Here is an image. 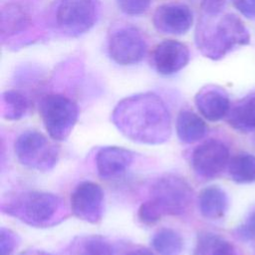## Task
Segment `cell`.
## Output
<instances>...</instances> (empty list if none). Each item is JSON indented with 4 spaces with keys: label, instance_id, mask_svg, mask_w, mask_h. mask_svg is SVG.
Returning a JSON list of instances; mask_svg holds the SVG:
<instances>
[{
    "label": "cell",
    "instance_id": "cell-26",
    "mask_svg": "<svg viewBox=\"0 0 255 255\" xmlns=\"http://www.w3.org/2000/svg\"><path fill=\"white\" fill-rule=\"evenodd\" d=\"M226 5V0H201L200 7L204 15L218 16L222 13Z\"/></svg>",
    "mask_w": 255,
    "mask_h": 255
},
{
    "label": "cell",
    "instance_id": "cell-22",
    "mask_svg": "<svg viewBox=\"0 0 255 255\" xmlns=\"http://www.w3.org/2000/svg\"><path fill=\"white\" fill-rule=\"evenodd\" d=\"M29 25V17L25 10L18 5H7L1 12L2 34H15Z\"/></svg>",
    "mask_w": 255,
    "mask_h": 255
},
{
    "label": "cell",
    "instance_id": "cell-9",
    "mask_svg": "<svg viewBox=\"0 0 255 255\" xmlns=\"http://www.w3.org/2000/svg\"><path fill=\"white\" fill-rule=\"evenodd\" d=\"M70 204L71 211L77 218L97 224L104 216L105 194L98 183L83 181L73 190Z\"/></svg>",
    "mask_w": 255,
    "mask_h": 255
},
{
    "label": "cell",
    "instance_id": "cell-2",
    "mask_svg": "<svg viewBox=\"0 0 255 255\" xmlns=\"http://www.w3.org/2000/svg\"><path fill=\"white\" fill-rule=\"evenodd\" d=\"M202 15L195 31L198 50L207 58L217 61L236 47L250 43V34L243 21L235 14L220 16Z\"/></svg>",
    "mask_w": 255,
    "mask_h": 255
},
{
    "label": "cell",
    "instance_id": "cell-8",
    "mask_svg": "<svg viewBox=\"0 0 255 255\" xmlns=\"http://www.w3.org/2000/svg\"><path fill=\"white\" fill-rule=\"evenodd\" d=\"M108 52L111 59L119 65H135L145 56L146 42L137 28L120 24L114 26L109 34Z\"/></svg>",
    "mask_w": 255,
    "mask_h": 255
},
{
    "label": "cell",
    "instance_id": "cell-11",
    "mask_svg": "<svg viewBox=\"0 0 255 255\" xmlns=\"http://www.w3.org/2000/svg\"><path fill=\"white\" fill-rule=\"evenodd\" d=\"M189 61L187 46L176 40L158 43L151 53V64L163 76H171L182 70Z\"/></svg>",
    "mask_w": 255,
    "mask_h": 255
},
{
    "label": "cell",
    "instance_id": "cell-29",
    "mask_svg": "<svg viewBox=\"0 0 255 255\" xmlns=\"http://www.w3.org/2000/svg\"><path fill=\"white\" fill-rule=\"evenodd\" d=\"M126 255H154V253L151 252L149 249L140 247V248H136V249H133V250L128 252Z\"/></svg>",
    "mask_w": 255,
    "mask_h": 255
},
{
    "label": "cell",
    "instance_id": "cell-12",
    "mask_svg": "<svg viewBox=\"0 0 255 255\" xmlns=\"http://www.w3.org/2000/svg\"><path fill=\"white\" fill-rule=\"evenodd\" d=\"M193 22L192 12L188 6L181 3H166L158 6L153 13L154 28L167 35L185 34Z\"/></svg>",
    "mask_w": 255,
    "mask_h": 255
},
{
    "label": "cell",
    "instance_id": "cell-18",
    "mask_svg": "<svg viewBox=\"0 0 255 255\" xmlns=\"http://www.w3.org/2000/svg\"><path fill=\"white\" fill-rule=\"evenodd\" d=\"M72 255H115L112 244L100 235H88L75 239L71 245Z\"/></svg>",
    "mask_w": 255,
    "mask_h": 255
},
{
    "label": "cell",
    "instance_id": "cell-24",
    "mask_svg": "<svg viewBox=\"0 0 255 255\" xmlns=\"http://www.w3.org/2000/svg\"><path fill=\"white\" fill-rule=\"evenodd\" d=\"M19 242V236L14 231L5 227L0 229V255H11Z\"/></svg>",
    "mask_w": 255,
    "mask_h": 255
},
{
    "label": "cell",
    "instance_id": "cell-3",
    "mask_svg": "<svg viewBox=\"0 0 255 255\" xmlns=\"http://www.w3.org/2000/svg\"><path fill=\"white\" fill-rule=\"evenodd\" d=\"M1 209L7 215L38 228L52 227L68 216L60 196L39 190L13 193L2 202Z\"/></svg>",
    "mask_w": 255,
    "mask_h": 255
},
{
    "label": "cell",
    "instance_id": "cell-23",
    "mask_svg": "<svg viewBox=\"0 0 255 255\" xmlns=\"http://www.w3.org/2000/svg\"><path fill=\"white\" fill-rule=\"evenodd\" d=\"M119 9L127 15L136 16L146 12L150 0H116Z\"/></svg>",
    "mask_w": 255,
    "mask_h": 255
},
{
    "label": "cell",
    "instance_id": "cell-1",
    "mask_svg": "<svg viewBox=\"0 0 255 255\" xmlns=\"http://www.w3.org/2000/svg\"><path fill=\"white\" fill-rule=\"evenodd\" d=\"M112 121L128 139L160 144L171 135V118L164 102L155 94H137L122 100L114 109Z\"/></svg>",
    "mask_w": 255,
    "mask_h": 255
},
{
    "label": "cell",
    "instance_id": "cell-13",
    "mask_svg": "<svg viewBox=\"0 0 255 255\" xmlns=\"http://www.w3.org/2000/svg\"><path fill=\"white\" fill-rule=\"evenodd\" d=\"M134 153L121 146H105L96 154V167L100 177L111 179L123 174L133 162Z\"/></svg>",
    "mask_w": 255,
    "mask_h": 255
},
{
    "label": "cell",
    "instance_id": "cell-16",
    "mask_svg": "<svg viewBox=\"0 0 255 255\" xmlns=\"http://www.w3.org/2000/svg\"><path fill=\"white\" fill-rule=\"evenodd\" d=\"M227 116L228 124L234 129L241 132L255 130V94L239 100Z\"/></svg>",
    "mask_w": 255,
    "mask_h": 255
},
{
    "label": "cell",
    "instance_id": "cell-25",
    "mask_svg": "<svg viewBox=\"0 0 255 255\" xmlns=\"http://www.w3.org/2000/svg\"><path fill=\"white\" fill-rule=\"evenodd\" d=\"M238 237L246 241H255V211L251 212L243 224L236 230Z\"/></svg>",
    "mask_w": 255,
    "mask_h": 255
},
{
    "label": "cell",
    "instance_id": "cell-20",
    "mask_svg": "<svg viewBox=\"0 0 255 255\" xmlns=\"http://www.w3.org/2000/svg\"><path fill=\"white\" fill-rule=\"evenodd\" d=\"M229 174L238 183L255 181V155L247 152L238 153L229 161Z\"/></svg>",
    "mask_w": 255,
    "mask_h": 255
},
{
    "label": "cell",
    "instance_id": "cell-28",
    "mask_svg": "<svg viewBox=\"0 0 255 255\" xmlns=\"http://www.w3.org/2000/svg\"><path fill=\"white\" fill-rule=\"evenodd\" d=\"M210 255H237L234 247L227 241L219 238Z\"/></svg>",
    "mask_w": 255,
    "mask_h": 255
},
{
    "label": "cell",
    "instance_id": "cell-15",
    "mask_svg": "<svg viewBox=\"0 0 255 255\" xmlns=\"http://www.w3.org/2000/svg\"><path fill=\"white\" fill-rule=\"evenodd\" d=\"M198 206L203 217L212 220L219 219L227 210V194L219 186L205 187L199 193Z\"/></svg>",
    "mask_w": 255,
    "mask_h": 255
},
{
    "label": "cell",
    "instance_id": "cell-21",
    "mask_svg": "<svg viewBox=\"0 0 255 255\" xmlns=\"http://www.w3.org/2000/svg\"><path fill=\"white\" fill-rule=\"evenodd\" d=\"M2 106L3 117L9 121H17L27 114L30 103L24 94L10 90L2 94Z\"/></svg>",
    "mask_w": 255,
    "mask_h": 255
},
{
    "label": "cell",
    "instance_id": "cell-19",
    "mask_svg": "<svg viewBox=\"0 0 255 255\" xmlns=\"http://www.w3.org/2000/svg\"><path fill=\"white\" fill-rule=\"evenodd\" d=\"M151 246L159 255H180L183 250V239L175 230L162 228L152 236Z\"/></svg>",
    "mask_w": 255,
    "mask_h": 255
},
{
    "label": "cell",
    "instance_id": "cell-10",
    "mask_svg": "<svg viewBox=\"0 0 255 255\" xmlns=\"http://www.w3.org/2000/svg\"><path fill=\"white\" fill-rule=\"evenodd\" d=\"M229 161V149L218 139H208L200 143L192 152L191 164L197 175L213 178L219 175Z\"/></svg>",
    "mask_w": 255,
    "mask_h": 255
},
{
    "label": "cell",
    "instance_id": "cell-6",
    "mask_svg": "<svg viewBox=\"0 0 255 255\" xmlns=\"http://www.w3.org/2000/svg\"><path fill=\"white\" fill-rule=\"evenodd\" d=\"M39 112L46 131L54 140H65L72 132L79 116L76 103L59 94L42 98Z\"/></svg>",
    "mask_w": 255,
    "mask_h": 255
},
{
    "label": "cell",
    "instance_id": "cell-27",
    "mask_svg": "<svg viewBox=\"0 0 255 255\" xmlns=\"http://www.w3.org/2000/svg\"><path fill=\"white\" fill-rule=\"evenodd\" d=\"M236 10L248 19H255V0H231Z\"/></svg>",
    "mask_w": 255,
    "mask_h": 255
},
{
    "label": "cell",
    "instance_id": "cell-14",
    "mask_svg": "<svg viewBox=\"0 0 255 255\" xmlns=\"http://www.w3.org/2000/svg\"><path fill=\"white\" fill-rule=\"evenodd\" d=\"M194 103L203 118L217 122L226 117L230 111V101L225 91L219 87L206 86L195 96Z\"/></svg>",
    "mask_w": 255,
    "mask_h": 255
},
{
    "label": "cell",
    "instance_id": "cell-30",
    "mask_svg": "<svg viewBox=\"0 0 255 255\" xmlns=\"http://www.w3.org/2000/svg\"><path fill=\"white\" fill-rule=\"evenodd\" d=\"M20 255H52L51 253H48L43 250H37V249H32V250H26Z\"/></svg>",
    "mask_w": 255,
    "mask_h": 255
},
{
    "label": "cell",
    "instance_id": "cell-5",
    "mask_svg": "<svg viewBox=\"0 0 255 255\" xmlns=\"http://www.w3.org/2000/svg\"><path fill=\"white\" fill-rule=\"evenodd\" d=\"M18 161L37 171H49L59 160V148L47 136L37 130L22 132L14 143Z\"/></svg>",
    "mask_w": 255,
    "mask_h": 255
},
{
    "label": "cell",
    "instance_id": "cell-17",
    "mask_svg": "<svg viewBox=\"0 0 255 255\" xmlns=\"http://www.w3.org/2000/svg\"><path fill=\"white\" fill-rule=\"evenodd\" d=\"M175 129L178 138L185 143H193L204 137L207 128L204 121L195 113L183 110L176 118Z\"/></svg>",
    "mask_w": 255,
    "mask_h": 255
},
{
    "label": "cell",
    "instance_id": "cell-4",
    "mask_svg": "<svg viewBox=\"0 0 255 255\" xmlns=\"http://www.w3.org/2000/svg\"><path fill=\"white\" fill-rule=\"evenodd\" d=\"M192 202V189L181 176L165 174L150 187L146 206L157 220L165 215L179 216L187 212Z\"/></svg>",
    "mask_w": 255,
    "mask_h": 255
},
{
    "label": "cell",
    "instance_id": "cell-7",
    "mask_svg": "<svg viewBox=\"0 0 255 255\" xmlns=\"http://www.w3.org/2000/svg\"><path fill=\"white\" fill-rule=\"evenodd\" d=\"M97 0H56L53 20L56 28L67 36L88 32L97 22Z\"/></svg>",
    "mask_w": 255,
    "mask_h": 255
}]
</instances>
